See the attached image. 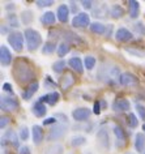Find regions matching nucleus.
Returning <instances> with one entry per match:
<instances>
[{
  "instance_id": "1",
  "label": "nucleus",
  "mask_w": 145,
  "mask_h": 154,
  "mask_svg": "<svg viewBox=\"0 0 145 154\" xmlns=\"http://www.w3.org/2000/svg\"><path fill=\"white\" fill-rule=\"evenodd\" d=\"M13 76L14 80L20 85H30L35 81V72L25 57H18L13 67Z\"/></svg>"
},
{
  "instance_id": "2",
  "label": "nucleus",
  "mask_w": 145,
  "mask_h": 154,
  "mask_svg": "<svg viewBox=\"0 0 145 154\" xmlns=\"http://www.w3.org/2000/svg\"><path fill=\"white\" fill-rule=\"evenodd\" d=\"M120 69L116 65H110V64H103L102 67L98 69L97 77L100 81H103L106 84H114L115 81L119 82L120 79Z\"/></svg>"
},
{
  "instance_id": "3",
  "label": "nucleus",
  "mask_w": 145,
  "mask_h": 154,
  "mask_svg": "<svg viewBox=\"0 0 145 154\" xmlns=\"http://www.w3.org/2000/svg\"><path fill=\"white\" fill-rule=\"evenodd\" d=\"M24 35H25V41H26V48H28L29 51H35L37 48L41 47L42 37H41L39 32H37V30H34L32 28H28V29H25Z\"/></svg>"
},
{
  "instance_id": "4",
  "label": "nucleus",
  "mask_w": 145,
  "mask_h": 154,
  "mask_svg": "<svg viewBox=\"0 0 145 154\" xmlns=\"http://www.w3.org/2000/svg\"><path fill=\"white\" fill-rule=\"evenodd\" d=\"M7 39H8L9 46L14 50V51L20 52V51H22V50H24L25 35H24L22 33H20V32H12L8 37H7Z\"/></svg>"
},
{
  "instance_id": "5",
  "label": "nucleus",
  "mask_w": 145,
  "mask_h": 154,
  "mask_svg": "<svg viewBox=\"0 0 145 154\" xmlns=\"http://www.w3.org/2000/svg\"><path fill=\"white\" fill-rule=\"evenodd\" d=\"M68 131V125L63 124V123H58L54 127H51V129L47 133V141H58L60 140Z\"/></svg>"
},
{
  "instance_id": "6",
  "label": "nucleus",
  "mask_w": 145,
  "mask_h": 154,
  "mask_svg": "<svg viewBox=\"0 0 145 154\" xmlns=\"http://www.w3.org/2000/svg\"><path fill=\"white\" fill-rule=\"evenodd\" d=\"M0 109L5 112H11L18 109V101L14 97H8V95H3L0 98Z\"/></svg>"
},
{
  "instance_id": "7",
  "label": "nucleus",
  "mask_w": 145,
  "mask_h": 154,
  "mask_svg": "<svg viewBox=\"0 0 145 154\" xmlns=\"http://www.w3.org/2000/svg\"><path fill=\"white\" fill-rule=\"evenodd\" d=\"M119 84L125 88H132V86H137L139 85V79L131 72H123L120 75L119 79Z\"/></svg>"
},
{
  "instance_id": "8",
  "label": "nucleus",
  "mask_w": 145,
  "mask_h": 154,
  "mask_svg": "<svg viewBox=\"0 0 145 154\" xmlns=\"http://www.w3.org/2000/svg\"><path fill=\"white\" fill-rule=\"evenodd\" d=\"M90 16L85 12H80L79 14H76L72 20V26L73 28H86L90 26Z\"/></svg>"
},
{
  "instance_id": "9",
  "label": "nucleus",
  "mask_w": 145,
  "mask_h": 154,
  "mask_svg": "<svg viewBox=\"0 0 145 154\" xmlns=\"http://www.w3.org/2000/svg\"><path fill=\"white\" fill-rule=\"evenodd\" d=\"M90 115H91V111L89 109H86V107H77L76 110L72 111V118L77 123L86 122L90 118Z\"/></svg>"
},
{
  "instance_id": "10",
  "label": "nucleus",
  "mask_w": 145,
  "mask_h": 154,
  "mask_svg": "<svg viewBox=\"0 0 145 154\" xmlns=\"http://www.w3.org/2000/svg\"><path fill=\"white\" fill-rule=\"evenodd\" d=\"M97 141H98V145H100L103 150H107L110 148V136H109V131L106 128H100L98 129Z\"/></svg>"
},
{
  "instance_id": "11",
  "label": "nucleus",
  "mask_w": 145,
  "mask_h": 154,
  "mask_svg": "<svg viewBox=\"0 0 145 154\" xmlns=\"http://www.w3.org/2000/svg\"><path fill=\"white\" fill-rule=\"evenodd\" d=\"M0 63L3 67H8L12 63V54L5 45L0 46Z\"/></svg>"
},
{
  "instance_id": "12",
  "label": "nucleus",
  "mask_w": 145,
  "mask_h": 154,
  "mask_svg": "<svg viewBox=\"0 0 145 154\" xmlns=\"http://www.w3.org/2000/svg\"><path fill=\"white\" fill-rule=\"evenodd\" d=\"M129 109H131V103L125 98H118L113 103V110L116 111V112H125Z\"/></svg>"
},
{
  "instance_id": "13",
  "label": "nucleus",
  "mask_w": 145,
  "mask_h": 154,
  "mask_svg": "<svg viewBox=\"0 0 145 154\" xmlns=\"http://www.w3.org/2000/svg\"><path fill=\"white\" fill-rule=\"evenodd\" d=\"M69 5L67 4H60L58 7V11H56V16H58V20L62 22V24H67L68 20H69Z\"/></svg>"
},
{
  "instance_id": "14",
  "label": "nucleus",
  "mask_w": 145,
  "mask_h": 154,
  "mask_svg": "<svg viewBox=\"0 0 145 154\" xmlns=\"http://www.w3.org/2000/svg\"><path fill=\"white\" fill-rule=\"evenodd\" d=\"M59 99H60V94L58 93V91H52V93H50V94L42 95V97L39 98V102L47 103V105H50V106H55L56 103L59 102Z\"/></svg>"
},
{
  "instance_id": "15",
  "label": "nucleus",
  "mask_w": 145,
  "mask_h": 154,
  "mask_svg": "<svg viewBox=\"0 0 145 154\" xmlns=\"http://www.w3.org/2000/svg\"><path fill=\"white\" fill-rule=\"evenodd\" d=\"M115 38L118 42H129L133 38L132 33L125 28H119L115 32Z\"/></svg>"
},
{
  "instance_id": "16",
  "label": "nucleus",
  "mask_w": 145,
  "mask_h": 154,
  "mask_svg": "<svg viewBox=\"0 0 145 154\" xmlns=\"http://www.w3.org/2000/svg\"><path fill=\"white\" fill-rule=\"evenodd\" d=\"M68 64H69V67L73 69L76 73H79V75H82L84 73L85 65H84V61L80 59V57H71V59L68 60Z\"/></svg>"
},
{
  "instance_id": "17",
  "label": "nucleus",
  "mask_w": 145,
  "mask_h": 154,
  "mask_svg": "<svg viewBox=\"0 0 145 154\" xmlns=\"http://www.w3.org/2000/svg\"><path fill=\"white\" fill-rule=\"evenodd\" d=\"M110 14V8L106 4H100L97 8H93L91 16L97 17V18H106Z\"/></svg>"
},
{
  "instance_id": "18",
  "label": "nucleus",
  "mask_w": 145,
  "mask_h": 154,
  "mask_svg": "<svg viewBox=\"0 0 145 154\" xmlns=\"http://www.w3.org/2000/svg\"><path fill=\"white\" fill-rule=\"evenodd\" d=\"M32 136H33V141H34V144L35 145H39L42 141H43V138H45V132H43V129H42V127L41 125H33V128H32Z\"/></svg>"
},
{
  "instance_id": "19",
  "label": "nucleus",
  "mask_w": 145,
  "mask_h": 154,
  "mask_svg": "<svg viewBox=\"0 0 145 154\" xmlns=\"http://www.w3.org/2000/svg\"><path fill=\"white\" fill-rule=\"evenodd\" d=\"M75 82H76L75 76L72 75V73H66V75L62 77V80H60V88H62L63 90H68L69 88L73 86Z\"/></svg>"
},
{
  "instance_id": "20",
  "label": "nucleus",
  "mask_w": 145,
  "mask_h": 154,
  "mask_svg": "<svg viewBox=\"0 0 145 154\" xmlns=\"http://www.w3.org/2000/svg\"><path fill=\"white\" fill-rule=\"evenodd\" d=\"M128 13L131 18H137L140 16V3L137 0H129L128 2Z\"/></svg>"
},
{
  "instance_id": "21",
  "label": "nucleus",
  "mask_w": 145,
  "mask_h": 154,
  "mask_svg": "<svg viewBox=\"0 0 145 154\" xmlns=\"http://www.w3.org/2000/svg\"><path fill=\"white\" fill-rule=\"evenodd\" d=\"M32 112L34 116H37V118H43L46 112H47V107H46L45 103L37 101L32 107Z\"/></svg>"
},
{
  "instance_id": "22",
  "label": "nucleus",
  "mask_w": 145,
  "mask_h": 154,
  "mask_svg": "<svg viewBox=\"0 0 145 154\" xmlns=\"http://www.w3.org/2000/svg\"><path fill=\"white\" fill-rule=\"evenodd\" d=\"M135 149L136 152H139L140 154L145 153V134L144 133H136L135 136Z\"/></svg>"
},
{
  "instance_id": "23",
  "label": "nucleus",
  "mask_w": 145,
  "mask_h": 154,
  "mask_svg": "<svg viewBox=\"0 0 145 154\" xmlns=\"http://www.w3.org/2000/svg\"><path fill=\"white\" fill-rule=\"evenodd\" d=\"M38 88H39V84H38V81H34L33 84H30V85L26 88V90L22 93V98H24L25 101H29V99H32L33 95L37 93Z\"/></svg>"
},
{
  "instance_id": "24",
  "label": "nucleus",
  "mask_w": 145,
  "mask_h": 154,
  "mask_svg": "<svg viewBox=\"0 0 145 154\" xmlns=\"http://www.w3.org/2000/svg\"><path fill=\"white\" fill-rule=\"evenodd\" d=\"M4 138H7V140L9 141V144L13 146L14 149H18L20 148V141H18V136L16 134V132H14L13 129H9V131H7L5 134L3 136Z\"/></svg>"
},
{
  "instance_id": "25",
  "label": "nucleus",
  "mask_w": 145,
  "mask_h": 154,
  "mask_svg": "<svg viewBox=\"0 0 145 154\" xmlns=\"http://www.w3.org/2000/svg\"><path fill=\"white\" fill-rule=\"evenodd\" d=\"M90 32L94 33V34H98V35H105L106 34V29H107V25H103L101 22L95 21V22H91V25L89 26Z\"/></svg>"
},
{
  "instance_id": "26",
  "label": "nucleus",
  "mask_w": 145,
  "mask_h": 154,
  "mask_svg": "<svg viewBox=\"0 0 145 154\" xmlns=\"http://www.w3.org/2000/svg\"><path fill=\"white\" fill-rule=\"evenodd\" d=\"M41 22L45 26H51V25H54L55 22H56V16H55V13L54 12H46L42 14V17H41Z\"/></svg>"
},
{
  "instance_id": "27",
  "label": "nucleus",
  "mask_w": 145,
  "mask_h": 154,
  "mask_svg": "<svg viewBox=\"0 0 145 154\" xmlns=\"http://www.w3.org/2000/svg\"><path fill=\"white\" fill-rule=\"evenodd\" d=\"M63 152H64L63 145L56 142V144L48 145L47 148L45 149V153H43V154H63Z\"/></svg>"
},
{
  "instance_id": "28",
  "label": "nucleus",
  "mask_w": 145,
  "mask_h": 154,
  "mask_svg": "<svg viewBox=\"0 0 145 154\" xmlns=\"http://www.w3.org/2000/svg\"><path fill=\"white\" fill-rule=\"evenodd\" d=\"M63 38H66L68 43H75V45H80V43H84V41L80 38L77 34H75V33H72V32H64V35Z\"/></svg>"
},
{
  "instance_id": "29",
  "label": "nucleus",
  "mask_w": 145,
  "mask_h": 154,
  "mask_svg": "<svg viewBox=\"0 0 145 154\" xmlns=\"http://www.w3.org/2000/svg\"><path fill=\"white\" fill-rule=\"evenodd\" d=\"M113 132H114V134H115V137L118 138V141H122L123 144H125V140H127V134H125L124 129L122 128L120 125H118V124L114 125V127H113Z\"/></svg>"
},
{
  "instance_id": "30",
  "label": "nucleus",
  "mask_w": 145,
  "mask_h": 154,
  "mask_svg": "<svg viewBox=\"0 0 145 154\" xmlns=\"http://www.w3.org/2000/svg\"><path fill=\"white\" fill-rule=\"evenodd\" d=\"M110 14H111L113 18H122L124 16L123 7L119 5V4H114L111 8H110Z\"/></svg>"
},
{
  "instance_id": "31",
  "label": "nucleus",
  "mask_w": 145,
  "mask_h": 154,
  "mask_svg": "<svg viewBox=\"0 0 145 154\" xmlns=\"http://www.w3.org/2000/svg\"><path fill=\"white\" fill-rule=\"evenodd\" d=\"M56 51H58L59 57H64L71 51V45L68 43V42H62V43L58 45V50H56Z\"/></svg>"
},
{
  "instance_id": "32",
  "label": "nucleus",
  "mask_w": 145,
  "mask_h": 154,
  "mask_svg": "<svg viewBox=\"0 0 145 154\" xmlns=\"http://www.w3.org/2000/svg\"><path fill=\"white\" fill-rule=\"evenodd\" d=\"M58 50V45L54 43V42H46L42 47V54L43 55H50V54L55 52Z\"/></svg>"
},
{
  "instance_id": "33",
  "label": "nucleus",
  "mask_w": 145,
  "mask_h": 154,
  "mask_svg": "<svg viewBox=\"0 0 145 154\" xmlns=\"http://www.w3.org/2000/svg\"><path fill=\"white\" fill-rule=\"evenodd\" d=\"M34 20V16H33V11L30 9H26L21 13V21L24 25H29L32 24V21Z\"/></svg>"
},
{
  "instance_id": "34",
  "label": "nucleus",
  "mask_w": 145,
  "mask_h": 154,
  "mask_svg": "<svg viewBox=\"0 0 145 154\" xmlns=\"http://www.w3.org/2000/svg\"><path fill=\"white\" fill-rule=\"evenodd\" d=\"M66 65H67L66 61H64L63 59H59L58 61H55V63L52 64V71H54L55 73H58V75H60V73L64 71Z\"/></svg>"
},
{
  "instance_id": "35",
  "label": "nucleus",
  "mask_w": 145,
  "mask_h": 154,
  "mask_svg": "<svg viewBox=\"0 0 145 154\" xmlns=\"http://www.w3.org/2000/svg\"><path fill=\"white\" fill-rule=\"evenodd\" d=\"M86 144V138L84 136H73L71 138V145L73 148H79V146H82Z\"/></svg>"
},
{
  "instance_id": "36",
  "label": "nucleus",
  "mask_w": 145,
  "mask_h": 154,
  "mask_svg": "<svg viewBox=\"0 0 145 154\" xmlns=\"http://www.w3.org/2000/svg\"><path fill=\"white\" fill-rule=\"evenodd\" d=\"M95 64H97V60H95V57H94V56H91V55L85 56V59H84V65H85V68H86V69H89V71L94 69Z\"/></svg>"
},
{
  "instance_id": "37",
  "label": "nucleus",
  "mask_w": 145,
  "mask_h": 154,
  "mask_svg": "<svg viewBox=\"0 0 145 154\" xmlns=\"http://www.w3.org/2000/svg\"><path fill=\"white\" fill-rule=\"evenodd\" d=\"M127 123H128V127L129 128H136L139 125V120H137L136 115L133 112H129L128 116H127Z\"/></svg>"
},
{
  "instance_id": "38",
  "label": "nucleus",
  "mask_w": 145,
  "mask_h": 154,
  "mask_svg": "<svg viewBox=\"0 0 145 154\" xmlns=\"http://www.w3.org/2000/svg\"><path fill=\"white\" fill-rule=\"evenodd\" d=\"M7 20H8V24H9L11 28H18V26H20L18 18L14 13H9L8 16H7Z\"/></svg>"
},
{
  "instance_id": "39",
  "label": "nucleus",
  "mask_w": 145,
  "mask_h": 154,
  "mask_svg": "<svg viewBox=\"0 0 145 154\" xmlns=\"http://www.w3.org/2000/svg\"><path fill=\"white\" fill-rule=\"evenodd\" d=\"M133 29H135V32L139 34V35H145V25L141 21L136 22V24L133 25Z\"/></svg>"
},
{
  "instance_id": "40",
  "label": "nucleus",
  "mask_w": 145,
  "mask_h": 154,
  "mask_svg": "<svg viewBox=\"0 0 145 154\" xmlns=\"http://www.w3.org/2000/svg\"><path fill=\"white\" fill-rule=\"evenodd\" d=\"M29 129H28V127H25V125H22L21 128H20V138L22 141H26L29 138Z\"/></svg>"
},
{
  "instance_id": "41",
  "label": "nucleus",
  "mask_w": 145,
  "mask_h": 154,
  "mask_svg": "<svg viewBox=\"0 0 145 154\" xmlns=\"http://www.w3.org/2000/svg\"><path fill=\"white\" fill-rule=\"evenodd\" d=\"M35 4L39 7V8H46V7H50L54 4V0H37Z\"/></svg>"
},
{
  "instance_id": "42",
  "label": "nucleus",
  "mask_w": 145,
  "mask_h": 154,
  "mask_svg": "<svg viewBox=\"0 0 145 154\" xmlns=\"http://www.w3.org/2000/svg\"><path fill=\"white\" fill-rule=\"evenodd\" d=\"M136 110H137V114L140 115V118L145 120V107L143 105H140V103H136Z\"/></svg>"
},
{
  "instance_id": "43",
  "label": "nucleus",
  "mask_w": 145,
  "mask_h": 154,
  "mask_svg": "<svg viewBox=\"0 0 145 154\" xmlns=\"http://www.w3.org/2000/svg\"><path fill=\"white\" fill-rule=\"evenodd\" d=\"M9 122H11V119L8 116H5V115H2V118H0V128L4 129L5 127L9 124Z\"/></svg>"
},
{
  "instance_id": "44",
  "label": "nucleus",
  "mask_w": 145,
  "mask_h": 154,
  "mask_svg": "<svg viewBox=\"0 0 145 154\" xmlns=\"http://www.w3.org/2000/svg\"><path fill=\"white\" fill-rule=\"evenodd\" d=\"M102 111V105H101V101H97L94 102V106H93V112L95 115H100Z\"/></svg>"
},
{
  "instance_id": "45",
  "label": "nucleus",
  "mask_w": 145,
  "mask_h": 154,
  "mask_svg": "<svg viewBox=\"0 0 145 154\" xmlns=\"http://www.w3.org/2000/svg\"><path fill=\"white\" fill-rule=\"evenodd\" d=\"M81 5L85 9H91L93 8V2L91 0H81Z\"/></svg>"
},
{
  "instance_id": "46",
  "label": "nucleus",
  "mask_w": 145,
  "mask_h": 154,
  "mask_svg": "<svg viewBox=\"0 0 145 154\" xmlns=\"http://www.w3.org/2000/svg\"><path fill=\"white\" fill-rule=\"evenodd\" d=\"M125 51L129 52V54H132V55H136V56H144L145 55V52L143 51H136V50H132V48H128V47H125Z\"/></svg>"
},
{
  "instance_id": "47",
  "label": "nucleus",
  "mask_w": 145,
  "mask_h": 154,
  "mask_svg": "<svg viewBox=\"0 0 145 154\" xmlns=\"http://www.w3.org/2000/svg\"><path fill=\"white\" fill-rule=\"evenodd\" d=\"M3 90L7 91V93H9V94H13V89H12V85L8 82H5V84H3Z\"/></svg>"
},
{
  "instance_id": "48",
  "label": "nucleus",
  "mask_w": 145,
  "mask_h": 154,
  "mask_svg": "<svg viewBox=\"0 0 145 154\" xmlns=\"http://www.w3.org/2000/svg\"><path fill=\"white\" fill-rule=\"evenodd\" d=\"M69 11H72L75 14H79L80 12H77V3L76 2H69Z\"/></svg>"
},
{
  "instance_id": "49",
  "label": "nucleus",
  "mask_w": 145,
  "mask_h": 154,
  "mask_svg": "<svg viewBox=\"0 0 145 154\" xmlns=\"http://www.w3.org/2000/svg\"><path fill=\"white\" fill-rule=\"evenodd\" d=\"M55 118L58 119V120L62 122L63 124H67V120H68V119H67V116H66L64 114H55Z\"/></svg>"
},
{
  "instance_id": "50",
  "label": "nucleus",
  "mask_w": 145,
  "mask_h": 154,
  "mask_svg": "<svg viewBox=\"0 0 145 154\" xmlns=\"http://www.w3.org/2000/svg\"><path fill=\"white\" fill-rule=\"evenodd\" d=\"M56 122V118L55 116H51V118H47L43 120V125H50V124H54Z\"/></svg>"
},
{
  "instance_id": "51",
  "label": "nucleus",
  "mask_w": 145,
  "mask_h": 154,
  "mask_svg": "<svg viewBox=\"0 0 145 154\" xmlns=\"http://www.w3.org/2000/svg\"><path fill=\"white\" fill-rule=\"evenodd\" d=\"M113 30H114V25L113 24H110V25H107V29H106V38H110L111 37V34H113Z\"/></svg>"
},
{
  "instance_id": "52",
  "label": "nucleus",
  "mask_w": 145,
  "mask_h": 154,
  "mask_svg": "<svg viewBox=\"0 0 145 154\" xmlns=\"http://www.w3.org/2000/svg\"><path fill=\"white\" fill-rule=\"evenodd\" d=\"M45 85H46V86H55L56 84L52 81L50 76H47V77H46V80H45Z\"/></svg>"
},
{
  "instance_id": "53",
  "label": "nucleus",
  "mask_w": 145,
  "mask_h": 154,
  "mask_svg": "<svg viewBox=\"0 0 145 154\" xmlns=\"http://www.w3.org/2000/svg\"><path fill=\"white\" fill-rule=\"evenodd\" d=\"M11 26H7V25H2V28H0V30H2V34L4 35V34H11V30H9Z\"/></svg>"
},
{
  "instance_id": "54",
  "label": "nucleus",
  "mask_w": 145,
  "mask_h": 154,
  "mask_svg": "<svg viewBox=\"0 0 145 154\" xmlns=\"http://www.w3.org/2000/svg\"><path fill=\"white\" fill-rule=\"evenodd\" d=\"M20 154H30V148L29 146H21L20 148Z\"/></svg>"
},
{
  "instance_id": "55",
  "label": "nucleus",
  "mask_w": 145,
  "mask_h": 154,
  "mask_svg": "<svg viewBox=\"0 0 145 154\" xmlns=\"http://www.w3.org/2000/svg\"><path fill=\"white\" fill-rule=\"evenodd\" d=\"M5 9L7 11H13V9H16V5H14L13 3H9V4L5 7Z\"/></svg>"
},
{
  "instance_id": "56",
  "label": "nucleus",
  "mask_w": 145,
  "mask_h": 154,
  "mask_svg": "<svg viewBox=\"0 0 145 154\" xmlns=\"http://www.w3.org/2000/svg\"><path fill=\"white\" fill-rule=\"evenodd\" d=\"M101 105H102V107H106V106H107V103H106L103 99H102V101H101Z\"/></svg>"
},
{
  "instance_id": "57",
  "label": "nucleus",
  "mask_w": 145,
  "mask_h": 154,
  "mask_svg": "<svg viewBox=\"0 0 145 154\" xmlns=\"http://www.w3.org/2000/svg\"><path fill=\"white\" fill-rule=\"evenodd\" d=\"M143 131H145V124H144V125H143Z\"/></svg>"
},
{
  "instance_id": "58",
  "label": "nucleus",
  "mask_w": 145,
  "mask_h": 154,
  "mask_svg": "<svg viewBox=\"0 0 145 154\" xmlns=\"http://www.w3.org/2000/svg\"><path fill=\"white\" fill-rule=\"evenodd\" d=\"M144 154H145V153H144Z\"/></svg>"
}]
</instances>
